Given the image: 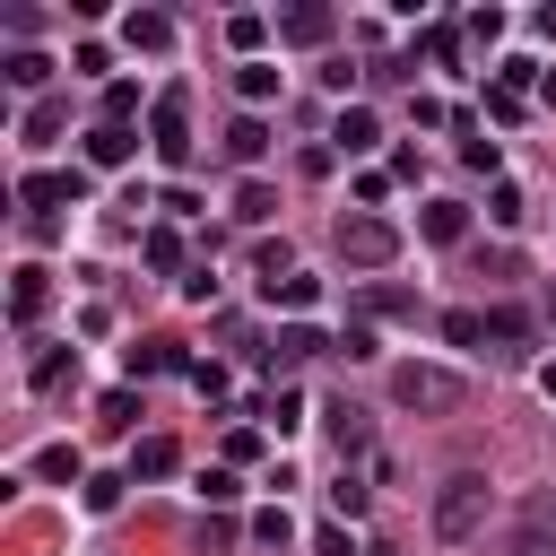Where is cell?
<instances>
[{
    "label": "cell",
    "mask_w": 556,
    "mask_h": 556,
    "mask_svg": "<svg viewBox=\"0 0 556 556\" xmlns=\"http://www.w3.org/2000/svg\"><path fill=\"white\" fill-rule=\"evenodd\" d=\"M539 391H547V400H556V365H539Z\"/></svg>",
    "instance_id": "44"
},
{
    "label": "cell",
    "mask_w": 556,
    "mask_h": 556,
    "mask_svg": "<svg viewBox=\"0 0 556 556\" xmlns=\"http://www.w3.org/2000/svg\"><path fill=\"white\" fill-rule=\"evenodd\" d=\"M356 304H365V313H417V295H408V287H391V278H374Z\"/></svg>",
    "instance_id": "28"
},
{
    "label": "cell",
    "mask_w": 556,
    "mask_h": 556,
    "mask_svg": "<svg viewBox=\"0 0 556 556\" xmlns=\"http://www.w3.org/2000/svg\"><path fill=\"white\" fill-rule=\"evenodd\" d=\"M61 374H70V348H43V356H35V374H26V382H35V391H52V382H61Z\"/></svg>",
    "instance_id": "33"
},
{
    "label": "cell",
    "mask_w": 556,
    "mask_h": 556,
    "mask_svg": "<svg viewBox=\"0 0 556 556\" xmlns=\"http://www.w3.org/2000/svg\"><path fill=\"white\" fill-rule=\"evenodd\" d=\"M452 130H460V156H469L478 174H495V139H478V122H469V113H452Z\"/></svg>",
    "instance_id": "26"
},
{
    "label": "cell",
    "mask_w": 556,
    "mask_h": 556,
    "mask_svg": "<svg viewBox=\"0 0 556 556\" xmlns=\"http://www.w3.org/2000/svg\"><path fill=\"white\" fill-rule=\"evenodd\" d=\"M122 486H130V478H87V513H113V504H122Z\"/></svg>",
    "instance_id": "38"
},
{
    "label": "cell",
    "mask_w": 556,
    "mask_h": 556,
    "mask_svg": "<svg viewBox=\"0 0 556 556\" xmlns=\"http://www.w3.org/2000/svg\"><path fill=\"white\" fill-rule=\"evenodd\" d=\"M252 539H261V547H287V539H295V513H287V504H261V513H252Z\"/></svg>",
    "instance_id": "23"
},
{
    "label": "cell",
    "mask_w": 556,
    "mask_h": 556,
    "mask_svg": "<svg viewBox=\"0 0 556 556\" xmlns=\"http://www.w3.org/2000/svg\"><path fill=\"white\" fill-rule=\"evenodd\" d=\"M547 530H556V486H539L521 504V547H547Z\"/></svg>",
    "instance_id": "21"
},
{
    "label": "cell",
    "mask_w": 556,
    "mask_h": 556,
    "mask_svg": "<svg viewBox=\"0 0 556 556\" xmlns=\"http://www.w3.org/2000/svg\"><path fill=\"white\" fill-rule=\"evenodd\" d=\"M139 261H148V269H165L174 287L191 278V269H182V235H174V226H148V235H139Z\"/></svg>",
    "instance_id": "14"
},
{
    "label": "cell",
    "mask_w": 556,
    "mask_h": 556,
    "mask_svg": "<svg viewBox=\"0 0 556 556\" xmlns=\"http://www.w3.org/2000/svg\"><path fill=\"white\" fill-rule=\"evenodd\" d=\"M122 43H130V52H165V43H174V17H165V9H130V17H122Z\"/></svg>",
    "instance_id": "10"
},
{
    "label": "cell",
    "mask_w": 556,
    "mask_h": 556,
    "mask_svg": "<svg viewBox=\"0 0 556 556\" xmlns=\"http://www.w3.org/2000/svg\"><path fill=\"white\" fill-rule=\"evenodd\" d=\"M174 469H182V443H174V434H148V443L130 452V478H174Z\"/></svg>",
    "instance_id": "18"
},
{
    "label": "cell",
    "mask_w": 556,
    "mask_h": 556,
    "mask_svg": "<svg viewBox=\"0 0 556 556\" xmlns=\"http://www.w3.org/2000/svg\"><path fill=\"white\" fill-rule=\"evenodd\" d=\"M35 478H61V486L78 478V486H87V469H78V452H70V443H52V452H35Z\"/></svg>",
    "instance_id": "29"
},
{
    "label": "cell",
    "mask_w": 556,
    "mask_h": 556,
    "mask_svg": "<svg viewBox=\"0 0 556 556\" xmlns=\"http://www.w3.org/2000/svg\"><path fill=\"white\" fill-rule=\"evenodd\" d=\"M0 78H9V87H26V96H43V78H52V52H35V43H17V52L0 61Z\"/></svg>",
    "instance_id": "17"
},
{
    "label": "cell",
    "mask_w": 556,
    "mask_h": 556,
    "mask_svg": "<svg viewBox=\"0 0 556 556\" xmlns=\"http://www.w3.org/2000/svg\"><path fill=\"white\" fill-rule=\"evenodd\" d=\"M200 495H208V504H217V513H226V504H235V495H243V478H235V469H208V478H200Z\"/></svg>",
    "instance_id": "35"
},
{
    "label": "cell",
    "mask_w": 556,
    "mask_h": 556,
    "mask_svg": "<svg viewBox=\"0 0 556 556\" xmlns=\"http://www.w3.org/2000/svg\"><path fill=\"white\" fill-rule=\"evenodd\" d=\"M139 156V130H122V122H96L87 130V165H104V174H122Z\"/></svg>",
    "instance_id": "9"
},
{
    "label": "cell",
    "mask_w": 556,
    "mask_h": 556,
    "mask_svg": "<svg viewBox=\"0 0 556 556\" xmlns=\"http://www.w3.org/2000/svg\"><path fill=\"white\" fill-rule=\"evenodd\" d=\"M148 374H191V356H182L174 339H139V348H130V382H148Z\"/></svg>",
    "instance_id": "16"
},
{
    "label": "cell",
    "mask_w": 556,
    "mask_h": 556,
    "mask_svg": "<svg viewBox=\"0 0 556 556\" xmlns=\"http://www.w3.org/2000/svg\"><path fill=\"white\" fill-rule=\"evenodd\" d=\"M530 26H539V35H547V43H556V0H547V9H539V17H530Z\"/></svg>",
    "instance_id": "42"
},
{
    "label": "cell",
    "mask_w": 556,
    "mask_h": 556,
    "mask_svg": "<svg viewBox=\"0 0 556 556\" xmlns=\"http://www.w3.org/2000/svg\"><path fill=\"white\" fill-rule=\"evenodd\" d=\"M61 122H70V104H61V96H35V104H26V122H17V139H26V148H43Z\"/></svg>",
    "instance_id": "19"
},
{
    "label": "cell",
    "mask_w": 556,
    "mask_h": 556,
    "mask_svg": "<svg viewBox=\"0 0 556 556\" xmlns=\"http://www.w3.org/2000/svg\"><path fill=\"white\" fill-rule=\"evenodd\" d=\"M235 87H243V104H269V96H278V70H269V61H243Z\"/></svg>",
    "instance_id": "25"
},
{
    "label": "cell",
    "mask_w": 556,
    "mask_h": 556,
    "mask_svg": "<svg viewBox=\"0 0 556 556\" xmlns=\"http://www.w3.org/2000/svg\"><path fill=\"white\" fill-rule=\"evenodd\" d=\"M321 434L339 443V460H356V452L374 443V426H365V408H356V400H330V408H321Z\"/></svg>",
    "instance_id": "8"
},
{
    "label": "cell",
    "mask_w": 556,
    "mask_h": 556,
    "mask_svg": "<svg viewBox=\"0 0 556 556\" xmlns=\"http://www.w3.org/2000/svg\"><path fill=\"white\" fill-rule=\"evenodd\" d=\"M130 113H139V87H130V78H104V122L130 130Z\"/></svg>",
    "instance_id": "30"
},
{
    "label": "cell",
    "mask_w": 556,
    "mask_h": 556,
    "mask_svg": "<svg viewBox=\"0 0 556 556\" xmlns=\"http://www.w3.org/2000/svg\"><path fill=\"white\" fill-rule=\"evenodd\" d=\"M70 200H87V174H78V165H35V174H17V208H26V217H52V208H70Z\"/></svg>",
    "instance_id": "4"
},
{
    "label": "cell",
    "mask_w": 556,
    "mask_h": 556,
    "mask_svg": "<svg viewBox=\"0 0 556 556\" xmlns=\"http://www.w3.org/2000/svg\"><path fill=\"white\" fill-rule=\"evenodd\" d=\"M43 304H52V278H43V269H17V287H9V321L26 330V321H43Z\"/></svg>",
    "instance_id": "15"
},
{
    "label": "cell",
    "mask_w": 556,
    "mask_h": 556,
    "mask_svg": "<svg viewBox=\"0 0 556 556\" xmlns=\"http://www.w3.org/2000/svg\"><path fill=\"white\" fill-rule=\"evenodd\" d=\"M539 96H547V104H556V70H539Z\"/></svg>",
    "instance_id": "43"
},
{
    "label": "cell",
    "mask_w": 556,
    "mask_h": 556,
    "mask_svg": "<svg viewBox=\"0 0 556 556\" xmlns=\"http://www.w3.org/2000/svg\"><path fill=\"white\" fill-rule=\"evenodd\" d=\"M235 217H243V226H269V217H278V191H269V182H243V191H235Z\"/></svg>",
    "instance_id": "22"
},
{
    "label": "cell",
    "mask_w": 556,
    "mask_h": 556,
    "mask_svg": "<svg viewBox=\"0 0 556 556\" xmlns=\"http://www.w3.org/2000/svg\"><path fill=\"white\" fill-rule=\"evenodd\" d=\"M226 43H235V52L252 61V52L269 43V17H252V9H243V17H226Z\"/></svg>",
    "instance_id": "24"
},
{
    "label": "cell",
    "mask_w": 556,
    "mask_h": 556,
    "mask_svg": "<svg viewBox=\"0 0 556 556\" xmlns=\"http://www.w3.org/2000/svg\"><path fill=\"white\" fill-rule=\"evenodd\" d=\"M321 348H330L321 330H304V321H287V330H278V339L261 348V365H269V374H295V365H313Z\"/></svg>",
    "instance_id": "6"
},
{
    "label": "cell",
    "mask_w": 556,
    "mask_h": 556,
    "mask_svg": "<svg viewBox=\"0 0 556 556\" xmlns=\"http://www.w3.org/2000/svg\"><path fill=\"white\" fill-rule=\"evenodd\" d=\"M417 235H426V243H460V235H469V208H460V200H426V208H417Z\"/></svg>",
    "instance_id": "13"
},
{
    "label": "cell",
    "mask_w": 556,
    "mask_h": 556,
    "mask_svg": "<svg viewBox=\"0 0 556 556\" xmlns=\"http://www.w3.org/2000/svg\"><path fill=\"white\" fill-rule=\"evenodd\" d=\"M486 504H495L486 478H478V469H452V478L434 486V539H452V547L478 539V530H486Z\"/></svg>",
    "instance_id": "2"
},
{
    "label": "cell",
    "mask_w": 556,
    "mask_h": 556,
    "mask_svg": "<svg viewBox=\"0 0 556 556\" xmlns=\"http://www.w3.org/2000/svg\"><path fill=\"white\" fill-rule=\"evenodd\" d=\"M339 261L348 269H391L400 261V226L391 217H348L339 226Z\"/></svg>",
    "instance_id": "5"
},
{
    "label": "cell",
    "mask_w": 556,
    "mask_h": 556,
    "mask_svg": "<svg viewBox=\"0 0 556 556\" xmlns=\"http://www.w3.org/2000/svg\"><path fill=\"white\" fill-rule=\"evenodd\" d=\"M148 148H156V165H191V104H182V87H165L148 104Z\"/></svg>",
    "instance_id": "3"
},
{
    "label": "cell",
    "mask_w": 556,
    "mask_h": 556,
    "mask_svg": "<svg viewBox=\"0 0 556 556\" xmlns=\"http://www.w3.org/2000/svg\"><path fill=\"white\" fill-rule=\"evenodd\" d=\"M547 321H556V278H547Z\"/></svg>",
    "instance_id": "45"
},
{
    "label": "cell",
    "mask_w": 556,
    "mask_h": 556,
    "mask_svg": "<svg viewBox=\"0 0 556 556\" xmlns=\"http://www.w3.org/2000/svg\"><path fill=\"white\" fill-rule=\"evenodd\" d=\"M486 113H495V122H521L530 104H521V87H486Z\"/></svg>",
    "instance_id": "37"
},
{
    "label": "cell",
    "mask_w": 556,
    "mask_h": 556,
    "mask_svg": "<svg viewBox=\"0 0 556 556\" xmlns=\"http://www.w3.org/2000/svg\"><path fill=\"white\" fill-rule=\"evenodd\" d=\"M521 556H556V547H521Z\"/></svg>",
    "instance_id": "46"
},
{
    "label": "cell",
    "mask_w": 556,
    "mask_h": 556,
    "mask_svg": "<svg viewBox=\"0 0 556 556\" xmlns=\"http://www.w3.org/2000/svg\"><path fill=\"white\" fill-rule=\"evenodd\" d=\"M313 556H356V547H348V530L330 521V530H313Z\"/></svg>",
    "instance_id": "41"
},
{
    "label": "cell",
    "mask_w": 556,
    "mask_h": 556,
    "mask_svg": "<svg viewBox=\"0 0 556 556\" xmlns=\"http://www.w3.org/2000/svg\"><path fill=\"white\" fill-rule=\"evenodd\" d=\"M486 339L521 356V348H530V313H521V304H486Z\"/></svg>",
    "instance_id": "20"
},
{
    "label": "cell",
    "mask_w": 556,
    "mask_h": 556,
    "mask_svg": "<svg viewBox=\"0 0 556 556\" xmlns=\"http://www.w3.org/2000/svg\"><path fill=\"white\" fill-rule=\"evenodd\" d=\"M443 339H452V348H478V339H486V313H443Z\"/></svg>",
    "instance_id": "32"
},
{
    "label": "cell",
    "mask_w": 556,
    "mask_h": 556,
    "mask_svg": "<svg viewBox=\"0 0 556 556\" xmlns=\"http://www.w3.org/2000/svg\"><path fill=\"white\" fill-rule=\"evenodd\" d=\"M339 35V17L321 9V0H295V9H278V43H330Z\"/></svg>",
    "instance_id": "7"
},
{
    "label": "cell",
    "mask_w": 556,
    "mask_h": 556,
    "mask_svg": "<svg viewBox=\"0 0 556 556\" xmlns=\"http://www.w3.org/2000/svg\"><path fill=\"white\" fill-rule=\"evenodd\" d=\"M391 400L417 408V417H452V408H469V374H452V365H391Z\"/></svg>",
    "instance_id": "1"
},
{
    "label": "cell",
    "mask_w": 556,
    "mask_h": 556,
    "mask_svg": "<svg viewBox=\"0 0 556 556\" xmlns=\"http://www.w3.org/2000/svg\"><path fill=\"white\" fill-rule=\"evenodd\" d=\"M226 156H235V165H261V156H269V122H261V113H235V122H226Z\"/></svg>",
    "instance_id": "12"
},
{
    "label": "cell",
    "mask_w": 556,
    "mask_h": 556,
    "mask_svg": "<svg viewBox=\"0 0 556 556\" xmlns=\"http://www.w3.org/2000/svg\"><path fill=\"white\" fill-rule=\"evenodd\" d=\"M486 217H495V226H521L530 208H521V191H513V182H495V191H486Z\"/></svg>",
    "instance_id": "31"
},
{
    "label": "cell",
    "mask_w": 556,
    "mask_h": 556,
    "mask_svg": "<svg viewBox=\"0 0 556 556\" xmlns=\"http://www.w3.org/2000/svg\"><path fill=\"white\" fill-rule=\"evenodd\" d=\"M261 295H269V304H287V313H304V304L321 295V278H304V269H295V278H278V287H261Z\"/></svg>",
    "instance_id": "27"
},
{
    "label": "cell",
    "mask_w": 556,
    "mask_h": 556,
    "mask_svg": "<svg viewBox=\"0 0 556 556\" xmlns=\"http://www.w3.org/2000/svg\"><path fill=\"white\" fill-rule=\"evenodd\" d=\"M330 513H348V521H356V513H365V478H348V469H339V486H330Z\"/></svg>",
    "instance_id": "36"
},
{
    "label": "cell",
    "mask_w": 556,
    "mask_h": 556,
    "mask_svg": "<svg viewBox=\"0 0 556 556\" xmlns=\"http://www.w3.org/2000/svg\"><path fill=\"white\" fill-rule=\"evenodd\" d=\"M374 139H382V122H374V113H365V104H348V113H339V122H330V156H339V148H348V156H365V148H374Z\"/></svg>",
    "instance_id": "11"
},
{
    "label": "cell",
    "mask_w": 556,
    "mask_h": 556,
    "mask_svg": "<svg viewBox=\"0 0 556 556\" xmlns=\"http://www.w3.org/2000/svg\"><path fill=\"white\" fill-rule=\"evenodd\" d=\"M269 417H278V434H295V426H304V400H295V391H278V400H269Z\"/></svg>",
    "instance_id": "40"
},
{
    "label": "cell",
    "mask_w": 556,
    "mask_h": 556,
    "mask_svg": "<svg viewBox=\"0 0 556 556\" xmlns=\"http://www.w3.org/2000/svg\"><path fill=\"white\" fill-rule=\"evenodd\" d=\"M339 356H348V365H365V356H374V330H365V321H348V339H339Z\"/></svg>",
    "instance_id": "39"
},
{
    "label": "cell",
    "mask_w": 556,
    "mask_h": 556,
    "mask_svg": "<svg viewBox=\"0 0 556 556\" xmlns=\"http://www.w3.org/2000/svg\"><path fill=\"white\" fill-rule=\"evenodd\" d=\"M104 426H113V434L139 426V391H104Z\"/></svg>",
    "instance_id": "34"
}]
</instances>
